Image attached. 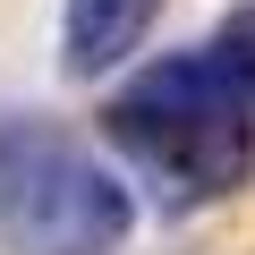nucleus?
Segmentation results:
<instances>
[{
  "label": "nucleus",
  "instance_id": "obj_1",
  "mask_svg": "<svg viewBox=\"0 0 255 255\" xmlns=\"http://www.w3.org/2000/svg\"><path fill=\"white\" fill-rule=\"evenodd\" d=\"M102 136L162 213H196L255 170V94L221 60V43H196L128 77L102 111Z\"/></svg>",
  "mask_w": 255,
  "mask_h": 255
},
{
  "label": "nucleus",
  "instance_id": "obj_2",
  "mask_svg": "<svg viewBox=\"0 0 255 255\" xmlns=\"http://www.w3.org/2000/svg\"><path fill=\"white\" fill-rule=\"evenodd\" d=\"M136 230L128 179L43 111H0V247L9 255H119Z\"/></svg>",
  "mask_w": 255,
  "mask_h": 255
},
{
  "label": "nucleus",
  "instance_id": "obj_3",
  "mask_svg": "<svg viewBox=\"0 0 255 255\" xmlns=\"http://www.w3.org/2000/svg\"><path fill=\"white\" fill-rule=\"evenodd\" d=\"M153 17H162V0H68V26H60V68H68L77 85H94V77L128 68Z\"/></svg>",
  "mask_w": 255,
  "mask_h": 255
},
{
  "label": "nucleus",
  "instance_id": "obj_4",
  "mask_svg": "<svg viewBox=\"0 0 255 255\" xmlns=\"http://www.w3.org/2000/svg\"><path fill=\"white\" fill-rule=\"evenodd\" d=\"M213 43H221V60H230V68L247 77V94H255V9H238V17L213 34Z\"/></svg>",
  "mask_w": 255,
  "mask_h": 255
}]
</instances>
